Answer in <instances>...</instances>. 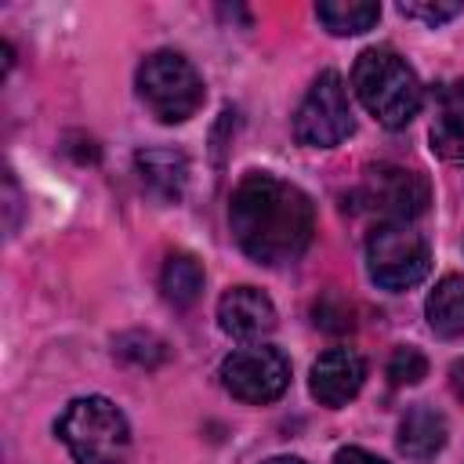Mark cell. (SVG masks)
<instances>
[{"label":"cell","instance_id":"obj_6","mask_svg":"<svg viewBox=\"0 0 464 464\" xmlns=\"http://www.w3.org/2000/svg\"><path fill=\"white\" fill-rule=\"evenodd\" d=\"M431 188L428 178L420 170L410 167H395V163H381L370 167L362 174V181L352 192V210L359 214H373L377 225L384 221H413L428 210Z\"/></svg>","mask_w":464,"mask_h":464},{"label":"cell","instance_id":"obj_22","mask_svg":"<svg viewBox=\"0 0 464 464\" xmlns=\"http://www.w3.org/2000/svg\"><path fill=\"white\" fill-rule=\"evenodd\" d=\"M265 464H304L301 457H268Z\"/></svg>","mask_w":464,"mask_h":464},{"label":"cell","instance_id":"obj_10","mask_svg":"<svg viewBox=\"0 0 464 464\" xmlns=\"http://www.w3.org/2000/svg\"><path fill=\"white\" fill-rule=\"evenodd\" d=\"M218 323L236 341H261L276 330V304L257 286H228L218 301Z\"/></svg>","mask_w":464,"mask_h":464},{"label":"cell","instance_id":"obj_3","mask_svg":"<svg viewBox=\"0 0 464 464\" xmlns=\"http://www.w3.org/2000/svg\"><path fill=\"white\" fill-rule=\"evenodd\" d=\"M54 431L76 464H127L130 457V424L105 395L72 399L62 410Z\"/></svg>","mask_w":464,"mask_h":464},{"label":"cell","instance_id":"obj_21","mask_svg":"<svg viewBox=\"0 0 464 464\" xmlns=\"http://www.w3.org/2000/svg\"><path fill=\"white\" fill-rule=\"evenodd\" d=\"M450 388H453V395L464 402V359H457V362L450 366Z\"/></svg>","mask_w":464,"mask_h":464},{"label":"cell","instance_id":"obj_19","mask_svg":"<svg viewBox=\"0 0 464 464\" xmlns=\"http://www.w3.org/2000/svg\"><path fill=\"white\" fill-rule=\"evenodd\" d=\"M464 11V4L460 0H428V4H399V14H406V18H420L424 25H442V22H450V18H457Z\"/></svg>","mask_w":464,"mask_h":464},{"label":"cell","instance_id":"obj_18","mask_svg":"<svg viewBox=\"0 0 464 464\" xmlns=\"http://www.w3.org/2000/svg\"><path fill=\"white\" fill-rule=\"evenodd\" d=\"M428 377V359L420 348L413 344H399L392 355H388V381L395 388H406V384H420Z\"/></svg>","mask_w":464,"mask_h":464},{"label":"cell","instance_id":"obj_15","mask_svg":"<svg viewBox=\"0 0 464 464\" xmlns=\"http://www.w3.org/2000/svg\"><path fill=\"white\" fill-rule=\"evenodd\" d=\"M315 18L334 36H359V33L377 25L381 4H373V0H326V4H315Z\"/></svg>","mask_w":464,"mask_h":464},{"label":"cell","instance_id":"obj_13","mask_svg":"<svg viewBox=\"0 0 464 464\" xmlns=\"http://www.w3.org/2000/svg\"><path fill=\"white\" fill-rule=\"evenodd\" d=\"M134 167H138L141 181L167 203H174L188 181V160L178 149H141L134 156Z\"/></svg>","mask_w":464,"mask_h":464},{"label":"cell","instance_id":"obj_4","mask_svg":"<svg viewBox=\"0 0 464 464\" xmlns=\"http://www.w3.org/2000/svg\"><path fill=\"white\" fill-rule=\"evenodd\" d=\"M138 98L160 123H185L203 105V76L178 51H152L138 65Z\"/></svg>","mask_w":464,"mask_h":464},{"label":"cell","instance_id":"obj_11","mask_svg":"<svg viewBox=\"0 0 464 464\" xmlns=\"http://www.w3.org/2000/svg\"><path fill=\"white\" fill-rule=\"evenodd\" d=\"M431 152L442 160H464V80H450L435 91L431 109Z\"/></svg>","mask_w":464,"mask_h":464},{"label":"cell","instance_id":"obj_14","mask_svg":"<svg viewBox=\"0 0 464 464\" xmlns=\"http://www.w3.org/2000/svg\"><path fill=\"white\" fill-rule=\"evenodd\" d=\"M424 315H428V326L435 337H442V341L464 337V276H457V272L442 276L424 301Z\"/></svg>","mask_w":464,"mask_h":464},{"label":"cell","instance_id":"obj_8","mask_svg":"<svg viewBox=\"0 0 464 464\" xmlns=\"http://www.w3.org/2000/svg\"><path fill=\"white\" fill-rule=\"evenodd\" d=\"M218 377L232 399L265 406V402H276L290 388V362L279 348L250 344V348H236L232 355H225Z\"/></svg>","mask_w":464,"mask_h":464},{"label":"cell","instance_id":"obj_2","mask_svg":"<svg viewBox=\"0 0 464 464\" xmlns=\"http://www.w3.org/2000/svg\"><path fill=\"white\" fill-rule=\"evenodd\" d=\"M352 91L362 109L388 130L406 127L424 102L413 65L392 47H366L352 65Z\"/></svg>","mask_w":464,"mask_h":464},{"label":"cell","instance_id":"obj_9","mask_svg":"<svg viewBox=\"0 0 464 464\" xmlns=\"http://www.w3.org/2000/svg\"><path fill=\"white\" fill-rule=\"evenodd\" d=\"M366 381V359L355 352V348H326L315 362H312V373H308V392L312 399H319L323 406L337 410L344 402H352L359 395Z\"/></svg>","mask_w":464,"mask_h":464},{"label":"cell","instance_id":"obj_20","mask_svg":"<svg viewBox=\"0 0 464 464\" xmlns=\"http://www.w3.org/2000/svg\"><path fill=\"white\" fill-rule=\"evenodd\" d=\"M334 464H388V460H381V457H377V453H370V450L344 446V450H337V453H334Z\"/></svg>","mask_w":464,"mask_h":464},{"label":"cell","instance_id":"obj_7","mask_svg":"<svg viewBox=\"0 0 464 464\" xmlns=\"http://www.w3.org/2000/svg\"><path fill=\"white\" fill-rule=\"evenodd\" d=\"M352 130H355V116H352L348 87L341 72L323 69L294 112V138L297 145H308V149H334Z\"/></svg>","mask_w":464,"mask_h":464},{"label":"cell","instance_id":"obj_5","mask_svg":"<svg viewBox=\"0 0 464 464\" xmlns=\"http://www.w3.org/2000/svg\"><path fill=\"white\" fill-rule=\"evenodd\" d=\"M431 268V246L410 221L373 225L366 236V272L384 290H410Z\"/></svg>","mask_w":464,"mask_h":464},{"label":"cell","instance_id":"obj_17","mask_svg":"<svg viewBox=\"0 0 464 464\" xmlns=\"http://www.w3.org/2000/svg\"><path fill=\"white\" fill-rule=\"evenodd\" d=\"M116 355L134 366H160L167 359V344L149 330H130L116 337Z\"/></svg>","mask_w":464,"mask_h":464},{"label":"cell","instance_id":"obj_1","mask_svg":"<svg viewBox=\"0 0 464 464\" xmlns=\"http://www.w3.org/2000/svg\"><path fill=\"white\" fill-rule=\"evenodd\" d=\"M228 225L239 250L268 268L297 261L315 232V207L294 185L268 170H250L232 188Z\"/></svg>","mask_w":464,"mask_h":464},{"label":"cell","instance_id":"obj_16","mask_svg":"<svg viewBox=\"0 0 464 464\" xmlns=\"http://www.w3.org/2000/svg\"><path fill=\"white\" fill-rule=\"evenodd\" d=\"M160 290H163V297L174 308L196 304V297L203 290V265L192 254H185V250L170 254L167 265H163V272H160Z\"/></svg>","mask_w":464,"mask_h":464},{"label":"cell","instance_id":"obj_12","mask_svg":"<svg viewBox=\"0 0 464 464\" xmlns=\"http://www.w3.org/2000/svg\"><path fill=\"white\" fill-rule=\"evenodd\" d=\"M450 439V428H446V417L428 406V402H417L402 413L399 420V450L410 457V460H431Z\"/></svg>","mask_w":464,"mask_h":464}]
</instances>
